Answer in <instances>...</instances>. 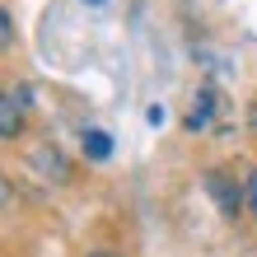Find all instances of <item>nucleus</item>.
Here are the masks:
<instances>
[{"label": "nucleus", "mask_w": 257, "mask_h": 257, "mask_svg": "<svg viewBox=\"0 0 257 257\" xmlns=\"http://www.w3.org/2000/svg\"><path fill=\"white\" fill-rule=\"evenodd\" d=\"M206 192L220 201L224 215H238V192H234V183H229L224 173H210V178H206Z\"/></svg>", "instance_id": "1"}, {"label": "nucleus", "mask_w": 257, "mask_h": 257, "mask_svg": "<svg viewBox=\"0 0 257 257\" xmlns=\"http://www.w3.org/2000/svg\"><path fill=\"white\" fill-rule=\"evenodd\" d=\"M19 131H24V112H19V103L0 89V141H14Z\"/></svg>", "instance_id": "2"}, {"label": "nucleus", "mask_w": 257, "mask_h": 257, "mask_svg": "<svg viewBox=\"0 0 257 257\" xmlns=\"http://www.w3.org/2000/svg\"><path fill=\"white\" fill-rule=\"evenodd\" d=\"M84 155L103 164V159H112V136L108 131H84Z\"/></svg>", "instance_id": "3"}, {"label": "nucleus", "mask_w": 257, "mask_h": 257, "mask_svg": "<svg viewBox=\"0 0 257 257\" xmlns=\"http://www.w3.org/2000/svg\"><path fill=\"white\" fill-rule=\"evenodd\" d=\"M206 108H215V94H210V89H206L201 98H196V112L187 117V126H192V131H201V126L210 122V112H206Z\"/></svg>", "instance_id": "4"}, {"label": "nucleus", "mask_w": 257, "mask_h": 257, "mask_svg": "<svg viewBox=\"0 0 257 257\" xmlns=\"http://www.w3.org/2000/svg\"><path fill=\"white\" fill-rule=\"evenodd\" d=\"M243 196H248V210L257 215V169L248 173V187H243Z\"/></svg>", "instance_id": "5"}, {"label": "nucleus", "mask_w": 257, "mask_h": 257, "mask_svg": "<svg viewBox=\"0 0 257 257\" xmlns=\"http://www.w3.org/2000/svg\"><path fill=\"white\" fill-rule=\"evenodd\" d=\"M84 5H94V10H98V5H108V0H84Z\"/></svg>", "instance_id": "6"}, {"label": "nucleus", "mask_w": 257, "mask_h": 257, "mask_svg": "<svg viewBox=\"0 0 257 257\" xmlns=\"http://www.w3.org/2000/svg\"><path fill=\"white\" fill-rule=\"evenodd\" d=\"M0 201H5V183H0Z\"/></svg>", "instance_id": "7"}, {"label": "nucleus", "mask_w": 257, "mask_h": 257, "mask_svg": "<svg viewBox=\"0 0 257 257\" xmlns=\"http://www.w3.org/2000/svg\"><path fill=\"white\" fill-rule=\"evenodd\" d=\"M94 257H112V252H94Z\"/></svg>", "instance_id": "8"}]
</instances>
